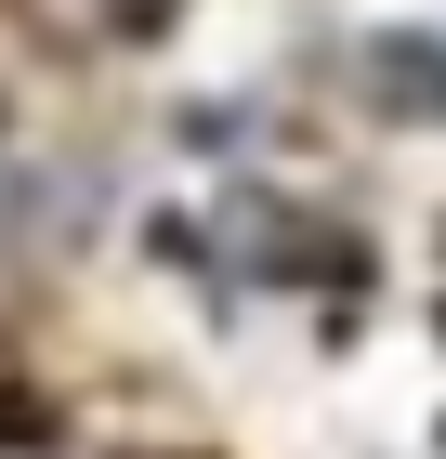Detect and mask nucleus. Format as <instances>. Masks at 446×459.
Instances as JSON below:
<instances>
[{"label": "nucleus", "instance_id": "nucleus-2", "mask_svg": "<svg viewBox=\"0 0 446 459\" xmlns=\"http://www.w3.org/2000/svg\"><path fill=\"white\" fill-rule=\"evenodd\" d=\"M184 0H27V27L53 39V53H132V39H158Z\"/></svg>", "mask_w": 446, "mask_h": 459}, {"label": "nucleus", "instance_id": "nucleus-4", "mask_svg": "<svg viewBox=\"0 0 446 459\" xmlns=\"http://www.w3.org/2000/svg\"><path fill=\"white\" fill-rule=\"evenodd\" d=\"M132 459H197V446H132Z\"/></svg>", "mask_w": 446, "mask_h": 459}, {"label": "nucleus", "instance_id": "nucleus-3", "mask_svg": "<svg viewBox=\"0 0 446 459\" xmlns=\"http://www.w3.org/2000/svg\"><path fill=\"white\" fill-rule=\"evenodd\" d=\"M354 79H368L394 118H446V39H420V27L368 39V53H354Z\"/></svg>", "mask_w": 446, "mask_h": 459}, {"label": "nucleus", "instance_id": "nucleus-1", "mask_svg": "<svg viewBox=\"0 0 446 459\" xmlns=\"http://www.w3.org/2000/svg\"><path fill=\"white\" fill-rule=\"evenodd\" d=\"M223 249H237L249 276H328V289L368 276V249H354V237H315V223H289L275 197H237V211H223Z\"/></svg>", "mask_w": 446, "mask_h": 459}]
</instances>
